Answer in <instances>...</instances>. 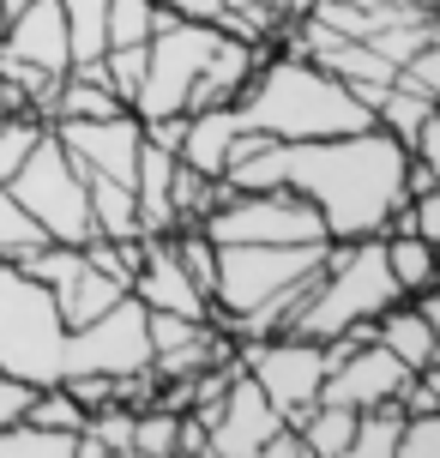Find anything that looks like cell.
<instances>
[{"instance_id": "cell-1", "label": "cell", "mask_w": 440, "mask_h": 458, "mask_svg": "<svg viewBox=\"0 0 440 458\" xmlns=\"http://www.w3.org/2000/svg\"><path fill=\"white\" fill-rule=\"evenodd\" d=\"M283 187L320 211L332 242L380 235L404 206V145L386 127L332 139H283Z\"/></svg>"}, {"instance_id": "cell-2", "label": "cell", "mask_w": 440, "mask_h": 458, "mask_svg": "<svg viewBox=\"0 0 440 458\" xmlns=\"http://www.w3.org/2000/svg\"><path fill=\"white\" fill-rule=\"evenodd\" d=\"M235 114L272 139H332V133H362L374 127V109L350 91L344 79H332L326 67L272 48L248 85L235 97Z\"/></svg>"}, {"instance_id": "cell-3", "label": "cell", "mask_w": 440, "mask_h": 458, "mask_svg": "<svg viewBox=\"0 0 440 458\" xmlns=\"http://www.w3.org/2000/svg\"><path fill=\"white\" fill-rule=\"evenodd\" d=\"M0 368L30 386H55L67 374V320L48 284H37L19 259H0Z\"/></svg>"}, {"instance_id": "cell-4", "label": "cell", "mask_w": 440, "mask_h": 458, "mask_svg": "<svg viewBox=\"0 0 440 458\" xmlns=\"http://www.w3.org/2000/svg\"><path fill=\"white\" fill-rule=\"evenodd\" d=\"M217 248V242H211ZM320 248H283V242H230L217 248V277H211V320L230 326L241 314H254L259 301H272L278 290L301 284L308 272H320Z\"/></svg>"}, {"instance_id": "cell-5", "label": "cell", "mask_w": 440, "mask_h": 458, "mask_svg": "<svg viewBox=\"0 0 440 458\" xmlns=\"http://www.w3.org/2000/svg\"><path fill=\"white\" fill-rule=\"evenodd\" d=\"M6 193L19 199L48 242H85L91 235V199H85V169L67 157V145L43 127V139L30 145V157L19 163V175L6 182Z\"/></svg>"}, {"instance_id": "cell-6", "label": "cell", "mask_w": 440, "mask_h": 458, "mask_svg": "<svg viewBox=\"0 0 440 458\" xmlns=\"http://www.w3.org/2000/svg\"><path fill=\"white\" fill-rule=\"evenodd\" d=\"M199 235L230 248V242H283V248H320L332 242L320 211L301 199L296 187H259V193H224L199 217Z\"/></svg>"}, {"instance_id": "cell-7", "label": "cell", "mask_w": 440, "mask_h": 458, "mask_svg": "<svg viewBox=\"0 0 440 458\" xmlns=\"http://www.w3.org/2000/svg\"><path fill=\"white\" fill-rule=\"evenodd\" d=\"M235 368L254 374V386L272 398V411L296 428L301 411L320 398L326 380V350L314 338H296V332H272V338H235Z\"/></svg>"}, {"instance_id": "cell-8", "label": "cell", "mask_w": 440, "mask_h": 458, "mask_svg": "<svg viewBox=\"0 0 440 458\" xmlns=\"http://www.w3.org/2000/svg\"><path fill=\"white\" fill-rule=\"evenodd\" d=\"M145 362H151V338H145V308L133 290L115 308H103L97 320L67 326V374H109V380H121V374H133Z\"/></svg>"}, {"instance_id": "cell-9", "label": "cell", "mask_w": 440, "mask_h": 458, "mask_svg": "<svg viewBox=\"0 0 440 458\" xmlns=\"http://www.w3.org/2000/svg\"><path fill=\"white\" fill-rule=\"evenodd\" d=\"M283 428V416L272 411V398L254 386V374L235 368L224 398H217V416L206 428V453L211 458H259V446Z\"/></svg>"}, {"instance_id": "cell-10", "label": "cell", "mask_w": 440, "mask_h": 458, "mask_svg": "<svg viewBox=\"0 0 440 458\" xmlns=\"http://www.w3.org/2000/svg\"><path fill=\"white\" fill-rule=\"evenodd\" d=\"M48 133L67 145V157L85 175L133 182V163H140V114L133 109L103 114V121H48Z\"/></svg>"}, {"instance_id": "cell-11", "label": "cell", "mask_w": 440, "mask_h": 458, "mask_svg": "<svg viewBox=\"0 0 440 458\" xmlns=\"http://www.w3.org/2000/svg\"><path fill=\"white\" fill-rule=\"evenodd\" d=\"M140 308H163V314H187V320H211L206 290L187 277V266L175 259L169 235H140V266H133V284H127Z\"/></svg>"}, {"instance_id": "cell-12", "label": "cell", "mask_w": 440, "mask_h": 458, "mask_svg": "<svg viewBox=\"0 0 440 458\" xmlns=\"http://www.w3.org/2000/svg\"><path fill=\"white\" fill-rule=\"evenodd\" d=\"M410 374H417V368H404L393 350H386V344L374 338V344H356L344 362L326 368L320 398H326V404H350V411H368V404H380V398H398V386H404Z\"/></svg>"}, {"instance_id": "cell-13", "label": "cell", "mask_w": 440, "mask_h": 458, "mask_svg": "<svg viewBox=\"0 0 440 458\" xmlns=\"http://www.w3.org/2000/svg\"><path fill=\"white\" fill-rule=\"evenodd\" d=\"M0 55L6 61H24V67L43 72H67L72 67V37H67V13L61 0H30L13 19L0 24Z\"/></svg>"}, {"instance_id": "cell-14", "label": "cell", "mask_w": 440, "mask_h": 458, "mask_svg": "<svg viewBox=\"0 0 440 458\" xmlns=\"http://www.w3.org/2000/svg\"><path fill=\"white\" fill-rule=\"evenodd\" d=\"M175 151H163L140 133V163H133V211H140V235H169L175 224Z\"/></svg>"}, {"instance_id": "cell-15", "label": "cell", "mask_w": 440, "mask_h": 458, "mask_svg": "<svg viewBox=\"0 0 440 458\" xmlns=\"http://www.w3.org/2000/svg\"><path fill=\"white\" fill-rule=\"evenodd\" d=\"M374 338L386 344L404 368H435L440 362V326L428 320L410 296H398L393 308H380V314H374Z\"/></svg>"}, {"instance_id": "cell-16", "label": "cell", "mask_w": 440, "mask_h": 458, "mask_svg": "<svg viewBox=\"0 0 440 458\" xmlns=\"http://www.w3.org/2000/svg\"><path fill=\"white\" fill-rule=\"evenodd\" d=\"M241 127H248V121L235 114V103H224V109H193V114H187V127H182L175 157H182L187 169H199V175H224L230 145H235Z\"/></svg>"}, {"instance_id": "cell-17", "label": "cell", "mask_w": 440, "mask_h": 458, "mask_svg": "<svg viewBox=\"0 0 440 458\" xmlns=\"http://www.w3.org/2000/svg\"><path fill=\"white\" fill-rule=\"evenodd\" d=\"M48 296H55V308H61V320H67V326H85V320H97L103 308H115V301L127 296V284L109 277V272H97L91 259H79Z\"/></svg>"}, {"instance_id": "cell-18", "label": "cell", "mask_w": 440, "mask_h": 458, "mask_svg": "<svg viewBox=\"0 0 440 458\" xmlns=\"http://www.w3.org/2000/svg\"><path fill=\"white\" fill-rule=\"evenodd\" d=\"M380 248H386V272H393L398 296L435 290V277H440L435 242H422V235H410V229H380Z\"/></svg>"}, {"instance_id": "cell-19", "label": "cell", "mask_w": 440, "mask_h": 458, "mask_svg": "<svg viewBox=\"0 0 440 458\" xmlns=\"http://www.w3.org/2000/svg\"><path fill=\"white\" fill-rule=\"evenodd\" d=\"M85 199H91V235H140L133 182H115V175H85Z\"/></svg>"}, {"instance_id": "cell-20", "label": "cell", "mask_w": 440, "mask_h": 458, "mask_svg": "<svg viewBox=\"0 0 440 458\" xmlns=\"http://www.w3.org/2000/svg\"><path fill=\"white\" fill-rule=\"evenodd\" d=\"M296 435L308 440V458H344L350 435H356V411H350V404H326V398H314V404L301 411Z\"/></svg>"}, {"instance_id": "cell-21", "label": "cell", "mask_w": 440, "mask_h": 458, "mask_svg": "<svg viewBox=\"0 0 440 458\" xmlns=\"http://www.w3.org/2000/svg\"><path fill=\"white\" fill-rule=\"evenodd\" d=\"M0 458H79V435L72 428H43V422H6L0 428Z\"/></svg>"}, {"instance_id": "cell-22", "label": "cell", "mask_w": 440, "mask_h": 458, "mask_svg": "<svg viewBox=\"0 0 440 458\" xmlns=\"http://www.w3.org/2000/svg\"><path fill=\"white\" fill-rule=\"evenodd\" d=\"M398 428H404V404H398V398H380L368 411H356V435H350L344 458H393Z\"/></svg>"}, {"instance_id": "cell-23", "label": "cell", "mask_w": 440, "mask_h": 458, "mask_svg": "<svg viewBox=\"0 0 440 458\" xmlns=\"http://www.w3.org/2000/svg\"><path fill=\"white\" fill-rule=\"evenodd\" d=\"M72 37V61H97L109 48V0H61Z\"/></svg>"}, {"instance_id": "cell-24", "label": "cell", "mask_w": 440, "mask_h": 458, "mask_svg": "<svg viewBox=\"0 0 440 458\" xmlns=\"http://www.w3.org/2000/svg\"><path fill=\"white\" fill-rule=\"evenodd\" d=\"M48 235H43V224L30 217V211L0 187V259H24L30 248H43Z\"/></svg>"}, {"instance_id": "cell-25", "label": "cell", "mask_w": 440, "mask_h": 458, "mask_svg": "<svg viewBox=\"0 0 440 458\" xmlns=\"http://www.w3.org/2000/svg\"><path fill=\"white\" fill-rule=\"evenodd\" d=\"M43 127L48 121H37V114H0V187L13 182V175H19V163L30 157V145H37V139H43Z\"/></svg>"}, {"instance_id": "cell-26", "label": "cell", "mask_w": 440, "mask_h": 458, "mask_svg": "<svg viewBox=\"0 0 440 458\" xmlns=\"http://www.w3.org/2000/svg\"><path fill=\"white\" fill-rule=\"evenodd\" d=\"M175 422H182V411L145 404V411L133 416V458H169L175 453Z\"/></svg>"}, {"instance_id": "cell-27", "label": "cell", "mask_w": 440, "mask_h": 458, "mask_svg": "<svg viewBox=\"0 0 440 458\" xmlns=\"http://www.w3.org/2000/svg\"><path fill=\"white\" fill-rule=\"evenodd\" d=\"M103 72L121 91V103H133V91H140V79H145V43H109L103 48Z\"/></svg>"}, {"instance_id": "cell-28", "label": "cell", "mask_w": 440, "mask_h": 458, "mask_svg": "<svg viewBox=\"0 0 440 458\" xmlns=\"http://www.w3.org/2000/svg\"><path fill=\"white\" fill-rule=\"evenodd\" d=\"M393 458H440V411H404V428H398Z\"/></svg>"}, {"instance_id": "cell-29", "label": "cell", "mask_w": 440, "mask_h": 458, "mask_svg": "<svg viewBox=\"0 0 440 458\" xmlns=\"http://www.w3.org/2000/svg\"><path fill=\"white\" fill-rule=\"evenodd\" d=\"M151 0H109V43H145Z\"/></svg>"}, {"instance_id": "cell-30", "label": "cell", "mask_w": 440, "mask_h": 458, "mask_svg": "<svg viewBox=\"0 0 440 458\" xmlns=\"http://www.w3.org/2000/svg\"><path fill=\"white\" fill-rule=\"evenodd\" d=\"M30 398H37V386L0 368V428H6V422H19V416L30 411Z\"/></svg>"}, {"instance_id": "cell-31", "label": "cell", "mask_w": 440, "mask_h": 458, "mask_svg": "<svg viewBox=\"0 0 440 458\" xmlns=\"http://www.w3.org/2000/svg\"><path fill=\"white\" fill-rule=\"evenodd\" d=\"M175 19H193V24H217L224 19V0H163Z\"/></svg>"}, {"instance_id": "cell-32", "label": "cell", "mask_w": 440, "mask_h": 458, "mask_svg": "<svg viewBox=\"0 0 440 458\" xmlns=\"http://www.w3.org/2000/svg\"><path fill=\"white\" fill-rule=\"evenodd\" d=\"M259 453H266V458H308V440H301L296 428L283 422V428H278V435H272V440H266Z\"/></svg>"}, {"instance_id": "cell-33", "label": "cell", "mask_w": 440, "mask_h": 458, "mask_svg": "<svg viewBox=\"0 0 440 458\" xmlns=\"http://www.w3.org/2000/svg\"><path fill=\"white\" fill-rule=\"evenodd\" d=\"M224 13H283V0H224Z\"/></svg>"}, {"instance_id": "cell-34", "label": "cell", "mask_w": 440, "mask_h": 458, "mask_svg": "<svg viewBox=\"0 0 440 458\" xmlns=\"http://www.w3.org/2000/svg\"><path fill=\"white\" fill-rule=\"evenodd\" d=\"M19 6H30V0H0V24L13 19V13H19Z\"/></svg>"}, {"instance_id": "cell-35", "label": "cell", "mask_w": 440, "mask_h": 458, "mask_svg": "<svg viewBox=\"0 0 440 458\" xmlns=\"http://www.w3.org/2000/svg\"><path fill=\"white\" fill-rule=\"evenodd\" d=\"M404 6H417V13H440V0H404Z\"/></svg>"}, {"instance_id": "cell-36", "label": "cell", "mask_w": 440, "mask_h": 458, "mask_svg": "<svg viewBox=\"0 0 440 458\" xmlns=\"http://www.w3.org/2000/svg\"><path fill=\"white\" fill-rule=\"evenodd\" d=\"M344 6H393V0H344Z\"/></svg>"}]
</instances>
